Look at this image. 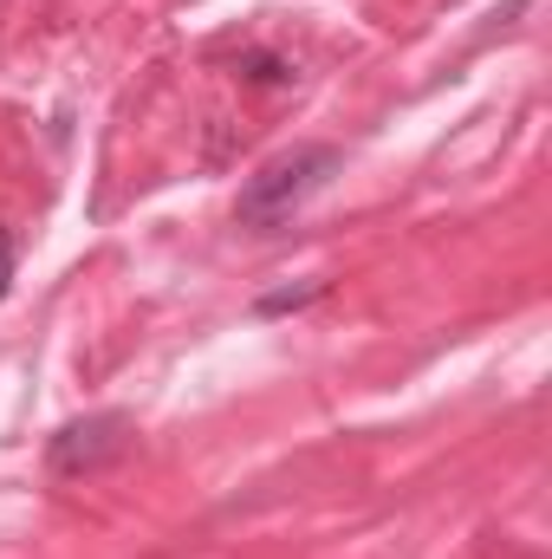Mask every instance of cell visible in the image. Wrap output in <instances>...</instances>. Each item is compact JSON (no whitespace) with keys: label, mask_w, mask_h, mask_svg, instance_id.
<instances>
[{"label":"cell","mask_w":552,"mask_h":559,"mask_svg":"<svg viewBox=\"0 0 552 559\" xmlns=\"http://www.w3.org/2000/svg\"><path fill=\"white\" fill-rule=\"evenodd\" d=\"M338 150L332 143H299V150H286L274 163H261L254 176H248V189H241V202H235V222L241 228H279V222H292L332 176H338Z\"/></svg>","instance_id":"1"},{"label":"cell","mask_w":552,"mask_h":559,"mask_svg":"<svg viewBox=\"0 0 552 559\" xmlns=\"http://www.w3.org/2000/svg\"><path fill=\"white\" fill-rule=\"evenodd\" d=\"M131 429H137V423L124 417V411H92V417L65 423V429L46 442V468H52L59 481L98 475V468H111V462L131 449Z\"/></svg>","instance_id":"2"},{"label":"cell","mask_w":552,"mask_h":559,"mask_svg":"<svg viewBox=\"0 0 552 559\" xmlns=\"http://www.w3.org/2000/svg\"><path fill=\"white\" fill-rule=\"evenodd\" d=\"M312 299H325V280L279 286V293H267V299H254V312H261V319H274V312H299V306H312Z\"/></svg>","instance_id":"3"},{"label":"cell","mask_w":552,"mask_h":559,"mask_svg":"<svg viewBox=\"0 0 552 559\" xmlns=\"http://www.w3.org/2000/svg\"><path fill=\"white\" fill-rule=\"evenodd\" d=\"M241 72H248L254 85H292V66H286L279 52H241Z\"/></svg>","instance_id":"4"},{"label":"cell","mask_w":552,"mask_h":559,"mask_svg":"<svg viewBox=\"0 0 552 559\" xmlns=\"http://www.w3.org/2000/svg\"><path fill=\"white\" fill-rule=\"evenodd\" d=\"M13 274H20V235L0 222V299H7V286H13Z\"/></svg>","instance_id":"5"}]
</instances>
